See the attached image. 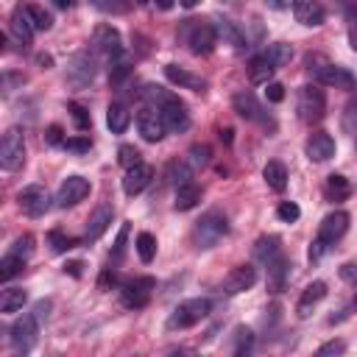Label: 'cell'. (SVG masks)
I'll list each match as a JSON object with an SVG mask.
<instances>
[{
  "instance_id": "cell-1",
  "label": "cell",
  "mask_w": 357,
  "mask_h": 357,
  "mask_svg": "<svg viewBox=\"0 0 357 357\" xmlns=\"http://www.w3.org/2000/svg\"><path fill=\"white\" fill-rule=\"evenodd\" d=\"M148 92V98H153L156 103H159V112H162V120H165V128L167 131H187L190 128V112H187V106L173 95V92H167V89H162V86H145Z\"/></svg>"
},
{
  "instance_id": "cell-2",
  "label": "cell",
  "mask_w": 357,
  "mask_h": 357,
  "mask_svg": "<svg viewBox=\"0 0 357 357\" xmlns=\"http://www.w3.org/2000/svg\"><path fill=\"white\" fill-rule=\"evenodd\" d=\"M346 229H349V215H346L343 209L329 212V215L321 220V226H318L315 243L310 245V259H321V257L346 234Z\"/></svg>"
},
{
  "instance_id": "cell-3",
  "label": "cell",
  "mask_w": 357,
  "mask_h": 357,
  "mask_svg": "<svg viewBox=\"0 0 357 357\" xmlns=\"http://www.w3.org/2000/svg\"><path fill=\"white\" fill-rule=\"evenodd\" d=\"M296 112L301 123H321L326 114V95L324 89H318L315 84H304L298 89V100H296Z\"/></svg>"
},
{
  "instance_id": "cell-4",
  "label": "cell",
  "mask_w": 357,
  "mask_h": 357,
  "mask_svg": "<svg viewBox=\"0 0 357 357\" xmlns=\"http://www.w3.org/2000/svg\"><path fill=\"white\" fill-rule=\"evenodd\" d=\"M209 310H212L209 298H187L167 315V329H190L201 324L209 315Z\"/></svg>"
},
{
  "instance_id": "cell-5",
  "label": "cell",
  "mask_w": 357,
  "mask_h": 357,
  "mask_svg": "<svg viewBox=\"0 0 357 357\" xmlns=\"http://www.w3.org/2000/svg\"><path fill=\"white\" fill-rule=\"evenodd\" d=\"M226 234H229V220H226V215H220V212H206V215L195 223L192 240H195L198 248H212V245H218Z\"/></svg>"
},
{
  "instance_id": "cell-6",
  "label": "cell",
  "mask_w": 357,
  "mask_h": 357,
  "mask_svg": "<svg viewBox=\"0 0 357 357\" xmlns=\"http://www.w3.org/2000/svg\"><path fill=\"white\" fill-rule=\"evenodd\" d=\"M0 165L6 170H20L25 165V139H22V131L20 128H8L3 134V142H0Z\"/></svg>"
},
{
  "instance_id": "cell-7",
  "label": "cell",
  "mask_w": 357,
  "mask_h": 357,
  "mask_svg": "<svg viewBox=\"0 0 357 357\" xmlns=\"http://www.w3.org/2000/svg\"><path fill=\"white\" fill-rule=\"evenodd\" d=\"M153 287H156V282H153L151 276H139V279L126 282V284L120 287V301H123V307H128V310H142V307L151 301Z\"/></svg>"
},
{
  "instance_id": "cell-8",
  "label": "cell",
  "mask_w": 357,
  "mask_h": 357,
  "mask_svg": "<svg viewBox=\"0 0 357 357\" xmlns=\"http://www.w3.org/2000/svg\"><path fill=\"white\" fill-rule=\"evenodd\" d=\"M39 321H36V315L33 312H28V315H22V318H17L14 324H11V332H8V337H11V346H14V351H31L33 349V343H36V335H39Z\"/></svg>"
},
{
  "instance_id": "cell-9",
  "label": "cell",
  "mask_w": 357,
  "mask_h": 357,
  "mask_svg": "<svg viewBox=\"0 0 357 357\" xmlns=\"http://www.w3.org/2000/svg\"><path fill=\"white\" fill-rule=\"evenodd\" d=\"M17 204L28 218H42L50 209V195L42 184H28L17 192Z\"/></svg>"
},
{
  "instance_id": "cell-10",
  "label": "cell",
  "mask_w": 357,
  "mask_h": 357,
  "mask_svg": "<svg viewBox=\"0 0 357 357\" xmlns=\"http://www.w3.org/2000/svg\"><path fill=\"white\" fill-rule=\"evenodd\" d=\"M137 131L145 142H159L165 137V120H162V112L159 106H142L137 112Z\"/></svg>"
},
{
  "instance_id": "cell-11",
  "label": "cell",
  "mask_w": 357,
  "mask_h": 357,
  "mask_svg": "<svg viewBox=\"0 0 357 357\" xmlns=\"http://www.w3.org/2000/svg\"><path fill=\"white\" fill-rule=\"evenodd\" d=\"M312 78L324 86H335V89H357V78L340 67V64H321L312 70Z\"/></svg>"
},
{
  "instance_id": "cell-12",
  "label": "cell",
  "mask_w": 357,
  "mask_h": 357,
  "mask_svg": "<svg viewBox=\"0 0 357 357\" xmlns=\"http://www.w3.org/2000/svg\"><path fill=\"white\" fill-rule=\"evenodd\" d=\"M92 50L106 56V59H114L123 53V39H120V31L112 28V25H98L92 31Z\"/></svg>"
},
{
  "instance_id": "cell-13",
  "label": "cell",
  "mask_w": 357,
  "mask_h": 357,
  "mask_svg": "<svg viewBox=\"0 0 357 357\" xmlns=\"http://www.w3.org/2000/svg\"><path fill=\"white\" fill-rule=\"evenodd\" d=\"M187 45H190V50H192L195 56H209V53L215 50V45H218V31H215V25H209V22H195V25H190Z\"/></svg>"
},
{
  "instance_id": "cell-14",
  "label": "cell",
  "mask_w": 357,
  "mask_h": 357,
  "mask_svg": "<svg viewBox=\"0 0 357 357\" xmlns=\"http://www.w3.org/2000/svg\"><path fill=\"white\" fill-rule=\"evenodd\" d=\"M89 195V181L84 176H67L56 192V206L59 209H67V206H75L78 201H84Z\"/></svg>"
},
{
  "instance_id": "cell-15",
  "label": "cell",
  "mask_w": 357,
  "mask_h": 357,
  "mask_svg": "<svg viewBox=\"0 0 357 357\" xmlns=\"http://www.w3.org/2000/svg\"><path fill=\"white\" fill-rule=\"evenodd\" d=\"M254 282H257V268L254 265H237L226 273L220 290L226 296H237V293H245L248 287H254Z\"/></svg>"
},
{
  "instance_id": "cell-16",
  "label": "cell",
  "mask_w": 357,
  "mask_h": 357,
  "mask_svg": "<svg viewBox=\"0 0 357 357\" xmlns=\"http://www.w3.org/2000/svg\"><path fill=\"white\" fill-rule=\"evenodd\" d=\"M92 78H95V59H92L89 53H75V56L70 59V64H67V81H70L75 89H81V86H86Z\"/></svg>"
},
{
  "instance_id": "cell-17",
  "label": "cell",
  "mask_w": 357,
  "mask_h": 357,
  "mask_svg": "<svg viewBox=\"0 0 357 357\" xmlns=\"http://www.w3.org/2000/svg\"><path fill=\"white\" fill-rule=\"evenodd\" d=\"M234 112H237L243 120H254V123H259V126H265V128H268V126L273 128V123L268 120V114H265V109L259 106V100H257L251 92H245V89L234 95Z\"/></svg>"
},
{
  "instance_id": "cell-18",
  "label": "cell",
  "mask_w": 357,
  "mask_h": 357,
  "mask_svg": "<svg viewBox=\"0 0 357 357\" xmlns=\"http://www.w3.org/2000/svg\"><path fill=\"white\" fill-rule=\"evenodd\" d=\"M304 153L310 162H326L335 156V139L326 134V131H315L307 137L304 142Z\"/></svg>"
},
{
  "instance_id": "cell-19",
  "label": "cell",
  "mask_w": 357,
  "mask_h": 357,
  "mask_svg": "<svg viewBox=\"0 0 357 357\" xmlns=\"http://www.w3.org/2000/svg\"><path fill=\"white\" fill-rule=\"evenodd\" d=\"M290 6H293V17L307 28H318L326 20V11H324L321 0H293Z\"/></svg>"
},
{
  "instance_id": "cell-20",
  "label": "cell",
  "mask_w": 357,
  "mask_h": 357,
  "mask_svg": "<svg viewBox=\"0 0 357 357\" xmlns=\"http://www.w3.org/2000/svg\"><path fill=\"white\" fill-rule=\"evenodd\" d=\"M151 178H153V167L145 165V162H139V165H134V167L126 170V176H123V192L126 195H139L151 184Z\"/></svg>"
},
{
  "instance_id": "cell-21",
  "label": "cell",
  "mask_w": 357,
  "mask_h": 357,
  "mask_svg": "<svg viewBox=\"0 0 357 357\" xmlns=\"http://www.w3.org/2000/svg\"><path fill=\"white\" fill-rule=\"evenodd\" d=\"M165 75H167L170 84L181 86V89H192V92H204L206 89V81L201 75H195V73H190V70H184L178 64H167L165 67Z\"/></svg>"
},
{
  "instance_id": "cell-22",
  "label": "cell",
  "mask_w": 357,
  "mask_h": 357,
  "mask_svg": "<svg viewBox=\"0 0 357 357\" xmlns=\"http://www.w3.org/2000/svg\"><path fill=\"white\" fill-rule=\"evenodd\" d=\"M112 215H114V209L109 206V204H100L92 215H89V220H86V240H98L109 226H112Z\"/></svg>"
},
{
  "instance_id": "cell-23",
  "label": "cell",
  "mask_w": 357,
  "mask_h": 357,
  "mask_svg": "<svg viewBox=\"0 0 357 357\" xmlns=\"http://www.w3.org/2000/svg\"><path fill=\"white\" fill-rule=\"evenodd\" d=\"M324 296H326V284H324L321 279H318V282H310V284L304 287L301 298H298V307H296V310H298V315H301V318H307V315H310V312L324 301Z\"/></svg>"
},
{
  "instance_id": "cell-24",
  "label": "cell",
  "mask_w": 357,
  "mask_h": 357,
  "mask_svg": "<svg viewBox=\"0 0 357 357\" xmlns=\"http://www.w3.org/2000/svg\"><path fill=\"white\" fill-rule=\"evenodd\" d=\"M11 36H14L22 47L31 45V39H33V25H31L25 8H17V11H14V17H11Z\"/></svg>"
},
{
  "instance_id": "cell-25",
  "label": "cell",
  "mask_w": 357,
  "mask_h": 357,
  "mask_svg": "<svg viewBox=\"0 0 357 357\" xmlns=\"http://www.w3.org/2000/svg\"><path fill=\"white\" fill-rule=\"evenodd\" d=\"M273 73H276V67L265 59V53H259V56H254L248 61V81L251 84H268Z\"/></svg>"
},
{
  "instance_id": "cell-26",
  "label": "cell",
  "mask_w": 357,
  "mask_h": 357,
  "mask_svg": "<svg viewBox=\"0 0 357 357\" xmlns=\"http://www.w3.org/2000/svg\"><path fill=\"white\" fill-rule=\"evenodd\" d=\"M128 123H131V112L123 103H112L106 109V126H109L112 134H123L128 128Z\"/></svg>"
},
{
  "instance_id": "cell-27",
  "label": "cell",
  "mask_w": 357,
  "mask_h": 357,
  "mask_svg": "<svg viewBox=\"0 0 357 357\" xmlns=\"http://www.w3.org/2000/svg\"><path fill=\"white\" fill-rule=\"evenodd\" d=\"M198 201H201V190H198V184L187 181V184H178V187H176V201H173V206H176L178 212L192 209Z\"/></svg>"
},
{
  "instance_id": "cell-28",
  "label": "cell",
  "mask_w": 357,
  "mask_h": 357,
  "mask_svg": "<svg viewBox=\"0 0 357 357\" xmlns=\"http://www.w3.org/2000/svg\"><path fill=\"white\" fill-rule=\"evenodd\" d=\"M262 178H265V184H268L271 190H276V192H282V190L287 187V170H284V165L276 162V159L262 167Z\"/></svg>"
},
{
  "instance_id": "cell-29",
  "label": "cell",
  "mask_w": 357,
  "mask_h": 357,
  "mask_svg": "<svg viewBox=\"0 0 357 357\" xmlns=\"http://www.w3.org/2000/svg\"><path fill=\"white\" fill-rule=\"evenodd\" d=\"M279 243H282V240H279L276 234H265V237H259V240L254 243V259L268 265L273 257H279Z\"/></svg>"
},
{
  "instance_id": "cell-30",
  "label": "cell",
  "mask_w": 357,
  "mask_h": 357,
  "mask_svg": "<svg viewBox=\"0 0 357 357\" xmlns=\"http://www.w3.org/2000/svg\"><path fill=\"white\" fill-rule=\"evenodd\" d=\"M215 31H218V36H220L226 45H231L234 50H243V47H245V36L240 33V28H237L231 20H218Z\"/></svg>"
},
{
  "instance_id": "cell-31",
  "label": "cell",
  "mask_w": 357,
  "mask_h": 357,
  "mask_svg": "<svg viewBox=\"0 0 357 357\" xmlns=\"http://www.w3.org/2000/svg\"><path fill=\"white\" fill-rule=\"evenodd\" d=\"M284 276H287V259L273 257V259L268 262V287H271L273 293H279V290L284 287Z\"/></svg>"
},
{
  "instance_id": "cell-32",
  "label": "cell",
  "mask_w": 357,
  "mask_h": 357,
  "mask_svg": "<svg viewBox=\"0 0 357 357\" xmlns=\"http://www.w3.org/2000/svg\"><path fill=\"white\" fill-rule=\"evenodd\" d=\"M25 298H28V293L22 290V287H6L3 290V296H0V312H17V310H22V304H25Z\"/></svg>"
},
{
  "instance_id": "cell-33",
  "label": "cell",
  "mask_w": 357,
  "mask_h": 357,
  "mask_svg": "<svg viewBox=\"0 0 357 357\" xmlns=\"http://www.w3.org/2000/svg\"><path fill=\"white\" fill-rule=\"evenodd\" d=\"M324 192H326V198H329V201H343V198H349L351 187H349V181H346L340 173H332V176L326 178Z\"/></svg>"
},
{
  "instance_id": "cell-34",
  "label": "cell",
  "mask_w": 357,
  "mask_h": 357,
  "mask_svg": "<svg viewBox=\"0 0 357 357\" xmlns=\"http://www.w3.org/2000/svg\"><path fill=\"white\" fill-rule=\"evenodd\" d=\"M265 59L279 70V67L290 64V59H293V47H290L287 42H276V45H271V47L265 50Z\"/></svg>"
},
{
  "instance_id": "cell-35",
  "label": "cell",
  "mask_w": 357,
  "mask_h": 357,
  "mask_svg": "<svg viewBox=\"0 0 357 357\" xmlns=\"http://www.w3.org/2000/svg\"><path fill=\"white\" fill-rule=\"evenodd\" d=\"M128 75H131V59H128L126 53L114 56V59H112V70H109V81H112L114 86H120Z\"/></svg>"
},
{
  "instance_id": "cell-36",
  "label": "cell",
  "mask_w": 357,
  "mask_h": 357,
  "mask_svg": "<svg viewBox=\"0 0 357 357\" xmlns=\"http://www.w3.org/2000/svg\"><path fill=\"white\" fill-rule=\"evenodd\" d=\"M22 268H25V257H20V254L8 251V254L0 259V279H3V282H8V279H14Z\"/></svg>"
},
{
  "instance_id": "cell-37",
  "label": "cell",
  "mask_w": 357,
  "mask_h": 357,
  "mask_svg": "<svg viewBox=\"0 0 357 357\" xmlns=\"http://www.w3.org/2000/svg\"><path fill=\"white\" fill-rule=\"evenodd\" d=\"M134 248H137V257H139L142 262H151V259L156 257V237H153L151 231H139Z\"/></svg>"
},
{
  "instance_id": "cell-38",
  "label": "cell",
  "mask_w": 357,
  "mask_h": 357,
  "mask_svg": "<svg viewBox=\"0 0 357 357\" xmlns=\"http://www.w3.org/2000/svg\"><path fill=\"white\" fill-rule=\"evenodd\" d=\"M25 14H28V20H31L33 31H50L53 17H50V14H47L42 6H25Z\"/></svg>"
},
{
  "instance_id": "cell-39",
  "label": "cell",
  "mask_w": 357,
  "mask_h": 357,
  "mask_svg": "<svg viewBox=\"0 0 357 357\" xmlns=\"http://www.w3.org/2000/svg\"><path fill=\"white\" fill-rule=\"evenodd\" d=\"M47 240H50V248L56 251V254H64V251H70V248H75L78 245V240L75 237H67L64 231H59V229H53L50 234H47Z\"/></svg>"
},
{
  "instance_id": "cell-40",
  "label": "cell",
  "mask_w": 357,
  "mask_h": 357,
  "mask_svg": "<svg viewBox=\"0 0 357 357\" xmlns=\"http://www.w3.org/2000/svg\"><path fill=\"white\" fill-rule=\"evenodd\" d=\"M89 3L106 14H126L131 8V0H89Z\"/></svg>"
},
{
  "instance_id": "cell-41",
  "label": "cell",
  "mask_w": 357,
  "mask_h": 357,
  "mask_svg": "<svg viewBox=\"0 0 357 357\" xmlns=\"http://www.w3.org/2000/svg\"><path fill=\"white\" fill-rule=\"evenodd\" d=\"M117 162L128 170V167H134V165L142 162V153H139L134 145H120V148H117Z\"/></svg>"
},
{
  "instance_id": "cell-42",
  "label": "cell",
  "mask_w": 357,
  "mask_h": 357,
  "mask_svg": "<svg viewBox=\"0 0 357 357\" xmlns=\"http://www.w3.org/2000/svg\"><path fill=\"white\" fill-rule=\"evenodd\" d=\"M167 178L178 187V184H187L192 176H190V167H187V165H181V162H170V167H167Z\"/></svg>"
},
{
  "instance_id": "cell-43",
  "label": "cell",
  "mask_w": 357,
  "mask_h": 357,
  "mask_svg": "<svg viewBox=\"0 0 357 357\" xmlns=\"http://www.w3.org/2000/svg\"><path fill=\"white\" fill-rule=\"evenodd\" d=\"M276 215H279V220H284V223H296V220L301 218V209H298V204H293V201H282V204L276 206Z\"/></svg>"
},
{
  "instance_id": "cell-44",
  "label": "cell",
  "mask_w": 357,
  "mask_h": 357,
  "mask_svg": "<svg viewBox=\"0 0 357 357\" xmlns=\"http://www.w3.org/2000/svg\"><path fill=\"white\" fill-rule=\"evenodd\" d=\"M209 159H212L209 145H192L190 148V165L192 167H204V165H209Z\"/></svg>"
},
{
  "instance_id": "cell-45",
  "label": "cell",
  "mask_w": 357,
  "mask_h": 357,
  "mask_svg": "<svg viewBox=\"0 0 357 357\" xmlns=\"http://www.w3.org/2000/svg\"><path fill=\"white\" fill-rule=\"evenodd\" d=\"M70 114H73V120H75V126H78L81 131H89L92 117H89V112H86L81 103H70Z\"/></svg>"
},
{
  "instance_id": "cell-46",
  "label": "cell",
  "mask_w": 357,
  "mask_h": 357,
  "mask_svg": "<svg viewBox=\"0 0 357 357\" xmlns=\"http://www.w3.org/2000/svg\"><path fill=\"white\" fill-rule=\"evenodd\" d=\"M343 131L346 134H357V100H351L343 112Z\"/></svg>"
},
{
  "instance_id": "cell-47",
  "label": "cell",
  "mask_w": 357,
  "mask_h": 357,
  "mask_svg": "<svg viewBox=\"0 0 357 357\" xmlns=\"http://www.w3.org/2000/svg\"><path fill=\"white\" fill-rule=\"evenodd\" d=\"M64 148L73 151V153H86L92 148V139L89 137H67L64 139Z\"/></svg>"
},
{
  "instance_id": "cell-48",
  "label": "cell",
  "mask_w": 357,
  "mask_h": 357,
  "mask_svg": "<svg viewBox=\"0 0 357 357\" xmlns=\"http://www.w3.org/2000/svg\"><path fill=\"white\" fill-rule=\"evenodd\" d=\"M11 251H14V254H20V257H31V251H33V237H31V234L17 237V240H14V245H11Z\"/></svg>"
},
{
  "instance_id": "cell-49",
  "label": "cell",
  "mask_w": 357,
  "mask_h": 357,
  "mask_svg": "<svg viewBox=\"0 0 357 357\" xmlns=\"http://www.w3.org/2000/svg\"><path fill=\"white\" fill-rule=\"evenodd\" d=\"M234 335H237V346H234V354H243V351H248V349H251V340H254L251 329L240 326V329H237Z\"/></svg>"
},
{
  "instance_id": "cell-50",
  "label": "cell",
  "mask_w": 357,
  "mask_h": 357,
  "mask_svg": "<svg viewBox=\"0 0 357 357\" xmlns=\"http://www.w3.org/2000/svg\"><path fill=\"white\" fill-rule=\"evenodd\" d=\"M126 240H128V223H123V226H120V231H117L114 251H112V257H114V259H120V257L126 254Z\"/></svg>"
},
{
  "instance_id": "cell-51",
  "label": "cell",
  "mask_w": 357,
  "mask_h": 357,
  "mask_svg": "<svg viewBox=\"0 0 357 357\" xmlns=\"http://www.w3.org/2000/svg\"><path fill=\"white\" fill-rule=\"evenodd\" d=\"M265 86H268V89H265V98H268L271 103H279V100L284 98V86H282V84H276V81H268Z\"/></svg>"
},
{
  "instance_id": "cell-52",
  "label": "cell",
  "mask_w": 357,
  "mask_h": 357,
  "mask_svg": "<svg viewBox=\"0 0 357 357\" xmlns=\"http://www.w3.org/2000/svg\"><path fill=\"white\" fill-rule=\"evenodd\" d=\"M50 310H53V304H50L47 298L36 301V304H33V315H36V321H39V324H45V321L50 318Z\"/></svg>"
},
{
  "instance_id": "cell-53",
  "label": "cell",
  "mask_w": 357,
  "mask_h": 357,
  "mask_svg": "<svg viewBox=\"0 0 357 357\" xmlns=\"http://www.w3.org/2000/svg\"><path fill=\"white\" fill-rule=\"evenodd\" d=\"M343 351H346V343H343V340H329V343H324V346L318 349L321 357H326V354H343Z\"/></svg>"
},
{
  "instance_id": "cell-54",
  "label": "cell",
  "mask_w": 357,
  "mask_h": 357,
  "mask_svg": "<svg viewBox=\"0 0 357 357\" xmlns=\"http://www.w3.org/2000/svg\"><path fill=\"white\" fill-rule=\"evenodd\" d=\"M340 279L357 287V262H346V265H340Z\"/></svg>"
},
{
  "instance_id": "cell-55",
  "label": "cell",
  "mask_w": 357,
  "mask_h": 357,
  "mask_svg": "<svg viewBox=\"0 0 357 357\" xmlns=\"http://www.w3.org/2000/svg\"><path fill=\"white\" fill-rule=\"evenodd\" d=\"M45 139H47V145H64V137H61V126H50V128L45 131Z\"/></svg>"
},
{
  "instance_id": "cell-56",
  "label": "cell",
  "mask_w": 357,
  "mask_h": 357,
  "mask_svg": "<svg viewBox=\"0 0 357 357\" xmlns=\"http://www.w3.org/2000/svg\"><path fill=\"white\" fill-rule=\"evenodd\" d=\"M114 282H117V273L112 268H103L100 271V279H98V287L100 290H109V284H114Z\"/></svg>"
},
{
  "instance_id": "cell-57",
  "label": "cell",
  "mask_w": 357,
  "mask_h": 357,
  "mask_svg": "<svg viewBox=\"0 0 357 357\" xmlns=\"http://www.w3.org/2000/svg\"><path fill=\"white\" fill-rule=\"evenodd\" d=\"M156 3V8H162V11H170L173 6H176V0H153Z\"/></svg>"
},
{
  "instance_id": "cell-58",
  "label": "cell",
  "mask_w": 357,
  "mask_h": 357,
  "mask_svg": "<svg viewBox=\"0 0 357 357\" xmlns=\"http://www.w3.org/2000/svg\"><path fill=\"white\" fill-rule=\"evenodd\" d=\"M265 3H268L271 8H287V6L293 3V0H265Z\"/></svg>"
},
{
  "instance_id": "cell-59",
  "label": "cell",
  "mask_w": 357,
  "mask_h": 357,
  "mask_svg": "<svg viewBox=\"0 0 357 357\" xmlns=\"http://www.w3.org/2000/svg\"><path fill=\"white\" fill-rule=\"evenodd\" d=\"M67 271H70L73 276H81V262H70V265H67Z\"/></svg>"
},
{
  "instance_id": "cell-60",
  "label": "cell",
  "mask_w": 357,
  "mask_h": 357,
  "mask_svg": "<svg viewBox=\"0 0 357 357\" xmlns=\"http://www.w3.org/2000/svg\"><path fill=\"white\" fill-rule=\"evenodd\" d=\"M53 3H56V6H59V8H70V6H73V3H75V0H53Z\"/></svg>"
},
{
  "instance_id": "cell-61",
  "label": "cell",
  "mask_w": 357,
  "mask_h": 357,
  "mask_svg": "<svg viewBox=\"0 0 357 357\" xmlns=\"http://www.w3.org/2000/svg\"><path fill=\"white\" fill-rule=\"evenodd\" d=\"M178 3H181L184 8H195V6H198V0H178Z\"/></svg>"
},
{
  "instance_id": "cell-62",
  "label": "cell",
  "mask_w": 357,
  "mask_h": 357,
  "mask_svg": "<svg viewBox=\"0 0 357 357\" xmlns=\"http://www.w3.org/2000/svg\"><path fill=\"white\" fill-rule=\"evenodd\" d=\"M351 47H354V53H357V31L351 33Z\"/></svg>"
},
{
  "instance_id": "cell-63",
  "label": "cell",
  "mask_w": 357,
  "mask_h": 357,
  "mask_svg": "<svg viewBox=\"0 0 357 357\" xmlns=\"http://www.w3.org/2000/svg\"><path fill=\"white\" fill-rule=\"evenodd\" d=\"M134 3H148V0H134Z\"/></svg>"
},
{
  "instance_id": "cell-64",
  "label": "cell",
  "mask_w": 357,
  "mask_h": 357,
  "mask_svg": "<svg viewBox=\"0 0 357 357\" xmlns=\"http://www.w3.org/2000/svg\"><path fill=\"white\" fill-rule=\"evenodd\" d=\"M223 3H234V0H223Z\"/></svg>"
}]
</instances>
